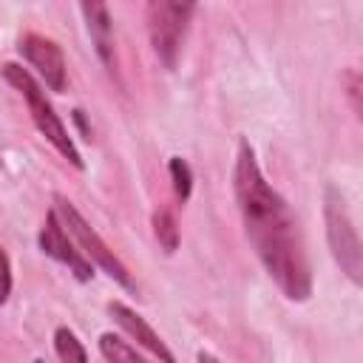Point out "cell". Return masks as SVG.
Masks as SVG:
<instances>
[{"instance_id":"30bf717a","label":"cell","mask_w":363,"mask_h":363,"mask_svg":"<svg viewBox=\"0 0 363 363\" xmlns=\"http://www.w3.org/2000/svg\"><path fill=\"white\" fill-rule=\"evenodd\" d=\"M99 352L105 360H113V363H142V354L133 346H128L119 335H111V332L99 337Z\"/></svg>"},{"instance_id":"7a4b0ae2","label":"cell","mask_w":363,"mask_h":363,"mask_svg":"<svg viewBox=\"0 0 363 363\" xmlns=\"http://www.w3.org/2000/svg\"><path fill=\"white\" fill-rule=\"evenodd\" d=\"M3 77L26 96V102H28V111H31V119H34V125H37V130L57 147V153L60 156H65L77 170H82L85 167V162H82V156H79V150H77V145H74V139L68 136V130H65V125H62V119L54 113V108H51V102L45 99V94H43V88L37 85V79L26 71V68H20V65H14V62H6L3 65Z\"/></svg>"},{"instance_id":"5b68a950","label":"cell","mask_w":363,"mask_h":363,"mask_svg":"<svg viewBox=\"0 0 363 363\" xmlns=\"http://www.w3.org/2000/svg\"><path fill=\"white\" fill-rule=\"evenodd\" d=\"M57 201V216H60V221L68 227V233L77 238V244L82 247V252H85V258L91 261V264H96V267H102V272H108L116 284H122V286H133V281H130V272H128V267L113 255V250L96 235V230L79 216V210L68 201V199H62V196H57L54 199Z\"/></svg>"},{"instance_id":"ba28073f","label":"cell","mask_w":363,"mask_h":363,"mask_svg":"<svg viewBox=\"0 0 363 363\" xmlns=\"http://www.w3.org/2000/svg\"><path fill=\"white\" fill-rule=\"evenodd\" d=\"M91 43L102 60L105 68L113 71L116 65V51H113V23H111V11H108V0H79Z\"/></svg>"},{"instance_id":"8fae6325","label":"cell","mask_w":363,"mask_h":363,"mask_svg":"<svg viewBox=\"0 0 363 363\" xmlns=\"http://www.w3.org/2000/svg\"><path fill=\"white\" fill-rule=\"evenodd\" d=\"M153 233H156V241L162 244L164 252H176V247H179V227H176V218H173V213L167 207L153 213Z\"/></svg>"},{"instance_id":"52a82bcc","label":"cell","mask_w":363,"mask_h":363,"mask_svg":"<svg viewBox=\"0 0 363 363\" xmlns=\"http://www.w3.org/2000/svg\"><path fill=\"white\" fill-rule=\"evenodd\" d=\"M40 250H43L45 255H51V258L68 264L71 272H74L79 281H91L94 264H91L88 258H82V255L74 250V244L68 241L65 224L60 221L57 210H48V216H45V224H43V230H40Z\"/></svg>"},{"instance_id":"7c38bea8","label":"cell","mask_w":363,"mask_h":363,"mask_svg":"<svg viewBox=\"0 0 363 363\" xmlns=\"http://www.w3.org/2000/svg\"><path fill=\"white\" fill-rule=\"evenodd\" d=\"M54 349H57V357L60 360H77V363H85L88 360V352H85V346L77 340V335L71 332V329H65V326H60L57 332H54Z\"/></svg>"},{"instance_id":"9c48e42d","label":"cell","mask_w":363,"mask_h":363,"mask_svg":"<svg viewBox=\"0 0 363 363\" xmlns=\"http://www.w3.org/2000/svg\"><path fill=\"white\" fill-rule=\"evenodd\" d=\"M108 312H111V318L139 343V346H145L153 357H162V360H167V363H173V352L162 343V337L147 326V320L142 318V315H136L130 306H125V303H119V301H113V303H108Z\"/></svg>"},{"instance_id":"4fadbf2b","label":"cell","mask_w":363,"mask_h":363,"mask_svg":"<svg viewBox=\"0 0 363 363\" xmlns=\"http://www.w3.org/2000/svg\"><path fill=\"white\" fill-rule=\"evenodd\" d=\"M167 170H170L176 196H179L182 201H187V199H190V190H193V170H190V164H187L182 156H170Z\"/></svg>"},{"instance_id":"8992f818","label":"cell","mask_w":363,"mask_h":363,"mask_svg":"<svg viewBox=\"0 0 363 363\" xmlns=\"http://www.w3.org/2000/svg\"><path fill=\"white\" fill-rule=\"evenodd\" d=\"M20 54L37 68V74L43 77V82L51 88V91H65V57H62V48L43 37V34H26L20 37Z\"/></svg>"},{"instance_id":"3957f363","label":"cell","mask_w":363,"mask_h":363,"mask_svg":"<svg viewBox=\"0 0 363 363\" xmlns=\"http://www.w3.org/2000/svg\"><path fill=\"white\" fill-rule=\"evenodd\" d=\"M193 11H196V0H147V9H145L147 37L164 68L176 65Z\"/></svg>"},{"instance_id":"5bb4252c","label":"cell","mask_w":363,"mask_h":363,"mask_svg":"<svg viewBox=\"0 0 363 363\" xmlns=\"http://www.w3.org/2000/svg\"><path fill=\"white\" fill-rule=\"evenodd\" d=\"M9 292H11V264L6 250H0V303L9 301Z\"/></svg>"},{"instance_id":"277c9868","label":"cell","mask_w":363,"mask_h":363,"mask_svg":"<svg viewBox=\"0 0 363 363\" xmlns=\"http://www.w3.org/2000/svg\"><path fill=\"white\" fill-rule=\"evenodd\" d=\"M323 216H326V238L332 247L335 261L340 264V269L349 275L352 284H360L363 278V258H360V238L357 230L352 224V216L346 210V201L340 196L337 187H326V204H323Z\"/></svg>"},{"instance_id":"6da1fadb","label":"cell","mask_w":363,"mask_h":363,"mask_svg":"<svg viewBox=\"0 0 363 363\" xmlns=\"http://www.w3.org/2000/svg\"><path fill=\"white\" fill-rule=\"evenodd\" d=\"M233 190L247 238L267 275L281 286L289 301H306L312 295V269L303 235L298 230V218L264 179L250 142L238 145Z\"/></svg>"}]
</instances>
